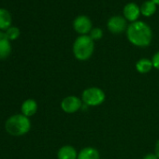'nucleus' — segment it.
Returning a JSON list of instances; mask_svg holds the SVG:
<instances>
[{"label": "nucleus", "mask_w": 159, "mask_h": 159, "mask_svg": "<svg viewBox=\"0 0 159 159\" xmlns=\"http://www.w3.org/2000/svg\"><path fill=\"white\" fill-rule=\"evenodd\" d=\"M126 37L129 42L137 47H147L152 39V31L144 22L131 23L126 29Z\"/></svg>", "instance_id": "f257e3e1"}, {"label": "nucleus", "mask_w": 159, "mask_h": 159, "mask_svg": "<svg viewBox=\"0 0 159 159\" xmlns=\"http://www.w3.org/2000/svg\"><path fill=\"white\" fill-rule=\"evenodd\" d=\"M95 43L90 36L84 35L78 37L73 43V54L80 61L88 60L94 53Z\"/></svg>", "instance_id": "f03ea898"}, {"label": "nucleus", "mask_w": 159, "mask_h": 159, "mask_svg": "<svg viewBox=\"0 0 159 159\" xmlns=\"http://www.w3.org/2000/svg\"><path fill=\"white\" fill-rule=\"evenodd\" d=\"M6 130L12 136H23L30 130L31 124L28 117L24 114H16L10 117L5 125Z\"/></svg>", "instance_id": "7ed1b4c3"}, {"label": "nucleus", "mask_w": 159, "mask_h": 159, "mask_svg": "<svg viewBox=\"0 0 159 159\" xmlns=\"http://www.w3.org/2000/svg\"><path fill=\"white\" fill-rule=\"evenodd\" d=\"M106 98L104 91L98 87H90L84 91L82 95V100L84 104L90 107H96L101 105Z\"/></svg>", "instance_id": "20e7f679"}, {"label": "nucleus", "mask_w": 159, "mask_h": 159, "mask_svg": "<svg viewBox=\"0 0 159 159\" xmlns=\"http://www.w3.org/2000/svg\"><path fill=\"white\" fill-rule=\"evenodd\" d=\"M74 30L81 36L90 34L92 28V21L88 16L80 15L73 21Z\"/></svg>", "instance_id": "39448f33"}, {"label": "nucleus", "mask_w": 159, "mask_h": 159, "mask_svg": "<svg viewBox=\"0 0 159 159\" xmlns=\"http://www.w3.org/2000/svg\"><path fill=\"white\" fill-rule=\"evenodd\" d=\"M83 106V100L75 96L66 97L61 102L62 110L66 113H74Z\"/></svg>", "instance_id": "423d86ee"}, {"label": "nucleus", "mask_w": 159, "mask_h": 159, "mask_svg": "<svg viewBox=\"0 0 159 159\" xmlns=\"http://www.w3.org/2000/svg\"><path fill=\"white\" fill-rule=\"evenodd\" d=\"M127 21L125 17L116 15L109 19L107 23V27L109 31L112 34H120L127 29Z\"/></svg>", "instance_id": "0eeeda50"}, {"label": "nucleus", "mask_w": 159, "mask_h": 159, "mask_svg": "<svg viewBox=\"0 0 159 159\" xmlns=\"http://www.w3.org/2000/svg\"><path fill=\"white\" fill-rule=\"evenodd\" d=\"M124 17L126 21L134 23L137 22L140 15V8L136 3H127L124 8Z\"/></svg>", "instance_id": "6e6552de"}, {"label": "nucleus", "mask_w": 159, "mask_h": 159, "mask_svg": "<svg viewBox=\"0 0 159 159\" xmlns=\"http://www.w3.org/2000/svg\"><path fill=\"white\" fill-rule=\"evenodd\" d=\"M11 52V46L10 39L6 33L0 31V60L7 58Z\"/></svg>", "instance_id": "1a4fd4ad"}, {"label": "nucleus", "mask_w": 159, "mask_h": 159, "mask_svg": "<svg viewBox=\"0 0 159 159\" xmlns=\"http://www.w3.org/2000/svg\"><path fill=\"white\" fill-rule=\"evenodd\" d=\"M57 157L58 159H77L78 153L74 147L66 145L59 149L57 152Z\"/></svg>", "instance_id": "9d476101"}, {"label": "nucleus", "mask_w": 159, "mask_h": 159, "mask_svg": "<svg viewBox=\"0 0 159 159\" xmlns=\"http://www.w3.org/2000/svg\"><path fill=\"white\" fill-rule=\"evenodd\" d=\"M77 159H100L98 151L93 147H86L80 151Z\"/></svg>", "instance_id": "9b49d317"}, {"label": "nucleus", "mask_w": 159, "mask_h": 159, "mask_svg": "<svg viewBox=\"0 0 159 159\" xmlns=\"http://www.w3.org/2000/svg\"><path fill=\"white\" fill-rule=\"evenodd\" d=\"M37 110H38L37 102L33 99H27L22 105V112L26 117L34 115L37 112Z\"/></svg>", "instance_id": "f8f14e48"}, {"label": "nucleus", "mask_w": 159, "mask_h": 159, "mask_svg": "<svg viewBox=\"0 0 159 159\" xmlns=\"http://www.w3.org/2000/svg\"><path fill=\"white\" fill-rule=\"evenodd\" d=\"M157 5L153 3L152 0H148V1L143 2L140 6V14H142L145 17H150L155 13Z\"/></svg>", "instance_id": "ddd939ff"}, {"label": "nucleus", "mask_w": 159, "mask_h": 159, "mask_svg": "<svg viewBox=\"0 0 159 159\" xmlns=\"http://www.w3.org/2000/svg\"><path fill=\"white\" fill-rule=\"evenodd\" d=\"M11 25V15L6 9H0V29L7 30Z\"/></svg>", "instance_id": "4468645a"}, {"label": "nucleus", "mask_w": 159, "mask_h": 159, "mask_svg": "<svg viewBox=\"0 0 159 159\" xmlns=\"http://www.w3.org/2000/svg\"><path fill=\"white\" fill-rule=\"evenodd\" d=\"M152 67H153V66H152V60H150L148 58H141L136 64V69L141 74L150 72Z\"/></svg>", "instance_id": "2eb2a0df"}, {"label": "nucleus", "mask_w": 159, "mask_h": 159, "mask_svg": "<svg viewBox=\"0 0 159 159\" xmlns=\"http://www.w3.org/2000/svg\"><path fill=\"white\" fill-rule=\"evenodd\" d=\"M6 35L8 37L9 39H16L19 36H20V30L18 27H15V26H11L10 28L7 29L6 31Z\"/></svg>", "instance_id": "dca6fc26"}, {"label": "nucleus", "mask_w": 159, "mask_h": 159, "mask_svg": "<svg viewBox=\"0 0 159 159\" xmlns=\"http://www.w3.org/2000/svg\"><path fill=\"white\" fill-rule=\"evenodd\" d=\"M90 38L93 39V40H99L102 37H103V31L101 28H98V27H96V28H93L90 32Z\"/></svg>", "instance_id": "f3484780"}, {"label": "nucleus", "mask_w": 159, "mask_h": 159, "mask_svg": "<svg viewBox=\"0 0 159 159\" xmlns=\"http://www.w3.org/2000/svg\"><path fill=\"white\" fill-rule=\"evenodd\" d=\"M152 63L153 67L159 70V52L154 53V55L152 58Z\"/></svg>", "instance_id": "a211bd4d"}, {"label": "nucleus", "mask_w": 159, "mask_h": 159, "mask_svg": "<svg viewBox=\"0 0 159 159\" xmlns=\"http://www.w3.org/2000/svg\"><path fill=\"white\" fill-rule=\"evenodd\" d=\"M143 159H158V157L155 153H148L143 157Z\"/></svg>", "instance_id": "6ab92c4d"}, {"label": "nucleus", "mask_w": 159, "mask_h": 159, "mask_svg": "<svg viewBox=\"0 0 159 159\" xmlns=\"http://www.w3.org/2000/svg\"><path fill=\"white\" fill-rule=\"evenodd\" d=\"M154 153L156 154V156L158 157L159 159V139L156 141L155 143V147H154Z\"/></svg>", "instance_id": "aec40b11"}, {"label": "nucleus", "mask_w": 159, "mask_h": 159, "mask_svg": "<svg viewBox=\"0 0 159 159\" xmlns=\"http://www.w3.org/2000/svg\"><path fill=\"white\" fill-rule=\"evenodd\" d=\"M152 1L153 3H155L156 5H159V0H152Z\"/></svg>", "instance_id": "412c9836"}]
</instances>
